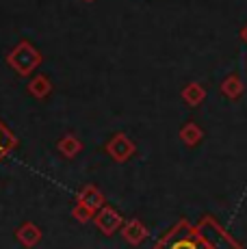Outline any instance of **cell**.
<instances>
[{"instance_id": "6da1fadb", "label": "cell", "mask_w": 247, "mask_h": 249, "mask_svg": "<svg viewBox=\"0 0 247 249\" xmlns=\"http://www.w3.org/2000/svg\"><path fill=\"white\" fill-rule=\"evenodd\" d=\"M7 63L11 65L13 71H18L20 76H28L37 70V65L41 63V54L31 41H20L7 56Z\"/></svg>"}, {"instance_id": "7a4b0ae2", "label": "cell", "mask_w": 247, "mask_h": 249, "mask_svg": "<svg viewBox=\"0 0 247 249\" xmlns=\"http://www.w3.org/2000/svg\"><path fill=\"white\" fill-rule=\"evenodd\" d=\"M93 221H96V226H98L100 232L106 234V236L115 234L117 230L124 226V217L117 213L115 208H113V206H102V208L93 214Z\"/></svg>"}, {"instance_id": "3957f363", "label": "cell", "mask_w": 247, "mask_h": 249, "mask_svg": "<svg viewBox=\"0 0 247 249\" xmlns=\"http://www.w3.org/2000/svg\"><path fill=\"white\" fill-rule=\"evenodd\" d=\"M106 152L111 154L113 160L126 162L128 159H132V154H135V143H132L130 139L124 135V132H115V135L108 139Z\"/></svg>"}, {"instance_id": "277c9868", "label": "cell", "mask_w": 247, "mask_h": 249, "mask_svg": "<svg viewBox=\"0 0 247 249\" xmlns=\"http://www.w3.org/2000/svg\"><path fill=\"white\" fill-rule=\"evenodd\" d=\"M76 204L83 206V208H87L91 214H96L102 206H106L104 204V195L100 193V189H96L93 184H87L78 191V195H76Z\"/></svg>"}, {"instance_id": "5b68a950", "label": "cell", "mask_w": 247, "mask_h": 249, "mask_svg": "<svg viewBox=\"0 0 247 249\" xmlns=\"http://www.w3.org/2000/svg\"><path fill=\"white\" fill-rule=\"evenodd\" d=\"M122 236L126 243H130V245L137 247L148 238V228L141 223V219H128L122 228Z\"/></svg>"}, {"instance_id": "8992f818", "label": "cell", "mask_w": 247, "mask_h": 249, "mask_svg": "<svg viewBox=\"0 0 247 249\" xmlns=\"http://www.w3.org/2000/svg\"><path fill=\"white\" fill-rule=\"evenodd\" d=\"M16 238H18V243H20V245H24V247L31 249V247L39 245L41 230L37 228L33 221H26V223H22V226L16 230Z\"/></svg>"}, {"instance_id": "52a82bcc", "label": "cell", "mask_w": 247, "mask_h": 249, "mask_svg": "<svg viewBox=\"0 0 247 249\" xmlns=\"http://www.w3.org/2000/svg\"><path fill=\"white\" fill-rule=\"evenodd\" d=\"M56 150H59L65 159H76V156L80 154V150H83V143H80L74 135H65L59 143H56Z\"/></svg>"}, {"instance_id": "ba28073f", "label": "cell", "mask_w": 247, "mask_h": 249, "mask_svg": "<svg viewBox=\"0 0 247 249\" xmlns=\"http://www.w3.org/2000/svg\"><path fill=\"white\" fill-rule=\"evenodd\" d=\"M206 98V91L199 83H189L187 87L182 89V100L189 104V107H199Z\"/></svg>"}, {"instance_id": "9c48e42d", "label": "cell", "mask_w": 247, "mask_h": 249, "mask_svg": "<svg viewBox=\"0 0 247 249\" xmlns=\"http://www.w3.org/2000/svg\"><path fill=\"white\" fill-rule=\"evenodd\" d=\"M50 89H52V83H50V78L48 76H35V78L28 83V93L33 95V98H37V100H44L46 95L50 93Z\"/></svg>"}, {"instance_id": "30bf717a", "label": "cell", "mask_w": 247, "mask_h": 249, "mask_svg": "<svg viewBox=\"0 0 247 249\" xmlns=\"http://www.w3.org/2000/svg\"><path fill=\"white\" fill-rule=\"evenodd\" d=\"M202 137H204L202 128H199L197 124H193V122L184 124L182 130H180V139H182V143H184V145H189V147L197 145V143L202 141Z\"/></svg>"}, {"instance_id": "8fae6325", "label": "cell", "mask_w": 247, "mask_h": 249, "mask_svg": "<svg viewBox=\"0 0 247 249\" xmlns=\"http://www.w3.org/2000/svg\"><path fill=\"white\" fill-rule=\"evenodd\" d=\"M221 93L230 100H236L241 93H243V80H241L236 74L228 76V78L221 83Z\"/></svg>"}, {"instance_id": "7c38bea8", "label": "cell", "mask_w": 247, "mask_h": 249, "mask_svg": "<svg viewBox=\"0 0 247 249\" xmlns=\"http://www.w3.org/2000/svg\"><path fill=\"white\" fill-rule=\"evenodd\" d=\"M72 217L76 219V221H80V223H87L89 219H93V214L89 213L87 208H83V206H78V204H76L74 208H72Z\"/></svg>"}, {"instance_id": "4fadbf2b", "label": "cell", "mask_w": 247, "mask_h": 249, "mask_svg": "<svg viewBox=\"0 0 247 249\" xmlns=\"http://www.w3.org/2000/svg\"><path fill=\"white\" fill-rule=\"evenodd\" d=\"M172 249H197V245L193 241H187V238H184V241H178V243H174V247Z\"/></svg>"}, {"instance_id": "5bb4252c", "label": "cell", "mask_w": 247, "mask_h": 249, "mask_svg": "<svg viewBox=\"0 0 247 249\" xmlns=\"http://www.w3.org/2000/svg\"><path fill=\"white\" fill-rule=\"evenodd\" d=\"M241 39H243V41H245V44H247V26L243 28V31H241Z\"/></svg>"}, {"instance_id": "9a60e30c", "label": "cell", "mask_w": 247, "mask_h": 249, "mask_svg": "<svg viewBox=\"0 0 247 249\" xmlns=\"http://www.w3.org/2000/svg\"><path fill=\"white\" fill-rule=\"evenodd\" d=\"M0 152H4V143H2V135H0Z\"/></svg>"}, {"instance_id": "2e32d148", "label": "cell", "mask_w": 247, "mask_h": 249, "mask_svg": "<svg viewBox=\"0 0 247 249\" xmlns=\"http://www.w3.org/2000/svg\"><path fill=\"white\" fill-rule=\"evenodd\" d=\"M83 2H93V0H83Z\"/></svg>"}]
</instances>
